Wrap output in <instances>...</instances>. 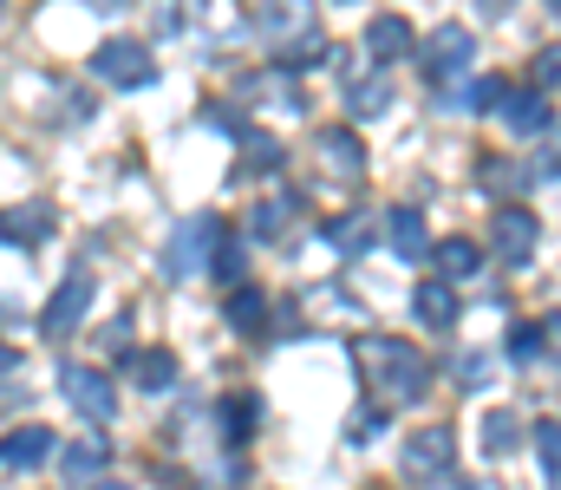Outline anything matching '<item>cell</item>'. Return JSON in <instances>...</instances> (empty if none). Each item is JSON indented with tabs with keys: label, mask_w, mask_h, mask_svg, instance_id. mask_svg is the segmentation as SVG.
Wrapping results in <instances>:
<instances>
[{
	"label": "cell",
	"mask_w": 561,
	"mask_h": 490,
	"mask_svg": "<svg viewBox=\"0 0 561 490\" xmlns=\"http://www.w3.org/2000/svg\"><path fill=\"white\" fill-rule=\"evenodd\" d=\"M353 360L366 366V379H373V392H379L386 406H412V399H424V386H431V360H424L412 340L359 333V340H353Z\"/></svg>",
	"instance_id": "1"
},
{
	"label": "cell",
	"mask_w": 561,
	"mask_h": 490,
	"mask_svg": "<svg viewBox=\"0 0 561 490\" xmlns=\"http://www.w3.org/2000/svg\"><path fill=\"white\" fill-rule=\"evenodd\" d=\"M222 216H190V223H176V236H170V249H163V275L170 282H183V275H209V262H216V242H222Z\"/></svg>",
	"instance_id": "2"
},
{
	"label": "cell",
	"mask_w": 561,
	"mask_h": 490,
	"mask_svg": "<svg viewBox=\"0 0 561 490\" xmlns=\"http://www.w3.org/2000/svg\"><path fill=\"white\" fill-rule=\"evenodd\" d=\"M92 295H99V282H92V269H72L59 288H53V301L39 308V333L46 340H66L72 327L85 321V308H92Z\"/></svg>",
	"instance_id": "3"
},
{
	"label": "cell",
	"mask_w": 561,
	"mask_h": 490,
	"mask_svg": "<svg viewBox=\"0 0 561 490\" xmlns=\"http://www.w3.org/2000/svg\"><path fill=\"white\" fill-rule=\"evenodd\" d=\"M536 242H542V223H536L523 203H503L496 223H490V249H496V262H503V269H523V262L536 255Z\"/></svg>",
	"instance_id": "4"
},
{
	"label": "cell",
	"mask_w": 561,
	"mask_h": 490,
	"mask_svg": "<svg viewBox=\"0 0 561 490\" xmlns=\"http://www.w3.org/2000/svg\"><path fill=\"white\" fill-rule=\"evenodd\" d=\"M399 458H405V471H412L419 485H437V478H450V465H457V438H450V425H419Z\"/></svg>",
	"instance_id": "5"
},
{
	"label": "cell",
	"mask_w": 561,
	"mask_h": 490,
	"mask_svg": "<svg viewBox=\"0 0 561 490\" xmlns=\"http://www.w3.org/2000/svg\"><path fill=\"white\" fill-rule=\"evenodd\" d=\"M59 392H66L92 425H112V419H118V386H112L105 373H92V366H66V373H59Z\"/></svg>",
	"instance_id": "6"
},
{
	"label": "cell",
	"mask_w": 561,
	"mask_h": 490,
	"mask_svg": "<svg viewBox=\"0 0 561 490\" xmlns=\"http://www.w3.org/2000/svg\"><path fill=\"white\" fill-rule=\"evenodd\" d=\"M92 72H99L105 86H131V92L157 79V66H150V53H144L138 39H125V33H118V39H105V46L92 53Z\"/></svg>",
	"instance_id": "7"
},
{
	"label": "cell",
	"mask_w": 561,
	"mask_h": 490,
	"mask_svg": "<svg viewBox=\"0 0 561 490\" xmlns=\"http://www.w3.org/2000/svg\"><path fill=\"white\" fill-rule=\"evenodd\" d=\"M313 158H320V170H327L333 183H359V176H366V145H359L346 125H327V132L313 138Z\"/></svg>",
	"instance_id": "8"
},
{
	"label": "cell",
	"mask_w": 561,
	"mask_h": 490,
	"mask_svg": "<svg viewBox=\"0 0 561 490\" xmlns=\"http://www.w3.org/2000/svg\"><path fill=\"white\" fill-rule=\"evenodd\" d=\"M470 53H477L470 26H437V33L424 39V72H431V79H457V72H470Z\"/></svg>",
	"instance_id": "9"
},
{
	"label": "cell",
	"mask_w": 561,
	"mask_h": 490,
	"mask_svg": "<svg viewBox=\"0 0 561 490\" xmlns=\"http://www.w3.org/2000/svg\"><path fill=\"white\" fill-rule=\"evenodd\" d=\"M366 53H373L379 66L405 59V53H412V20H405V13H373V20H366Z\"/></svg>",
	"instance_id": "10"
},
{
	"label": "cell",
	"mask_w": 561,
	"mask_h": 490,
	"mask_svg": "<svg viewBox=\"0 0 561 490\" xmlns=\"http://www.w3.org/2000/svg\"><path fill=\"white\" fill-rule=\"evenodd\" d=\"M46 229H53V209H46V203H13V209H0V242H13V249H39Z\"/></svg>",
	"instance_id": "11"
},
{
	"label": "cell",
	"mask_w": 561,
	"mask_h": 490,
	"mask_svg": "<svg viewBox=\"0 0 561 490\" xmlns=\"http://www.w3.org/2000/svg\"><path fill=\"white\" fill-rule=\"evenodd\" d=\"M39 458H53V432H46V425H13V432L0 438V465H7V471H33Z\"/></svg>",
	"instance_id": "12"
},
{
	"label": "cell",
	"mask_w": 561,
	"mask_h": 490,
	"mask_svg": "<svg viewBox=\"0 0 561 490\" xmlns=\"http://www.w3.org/2000/svg\"><path fill=\"white\" fill-rule=\"evenodd\" d=\"M412 315H419V327H431V333H450V327H457V288H450V282H419Z\"/></svg>",
	"instance_id": "13"
},
{
	"label": "cell",
	"mask_w": 561,
	"mask_h": 490,
	"mask_svg": "<svg viewBox=\"0 0 561 490\" xmlns=\"http://www.w3.org/2000/svg\"><path fill=\"white\" fill-rule=\"evenodd\" d=\"M125 373H131L138 392H170V379H176V353H170V346H138V353L125 360Z\"/></svg>",
	"instance_id": "14"
},
{
	"label": "cell",
	"mask_w": 561,
	"mask_h": 490,
	"mask_svg": "<svg viewBox=\"0 0 561 490\" xmlns=\"http://www.w3.org/2000/svg\"><path fill=\"white\" fill-rule=\"evenodd\" d=\"M496 118H503L510 132H542V125L556 118V105H549V92H516V86H510V92H503V112H496Z\"/></svg>",
	"instance_id": "15"
},
{
	"label": "cell",
	"mask_w": 561,
	"mask_h": 490,
	"mask_svg": "<svg viewBox=\"0 0 561 490\" xmlns=\"http://www.w3.org/2000/svg\"><path fill=\"white\" fill-rule=\"evenodd\" d=\"M431 262H437V282H470V275L483 269V249H477L470 236H450V242L431 249Z\"/></svg>",
	"instance_id": "16"
},
{
	"label": "cell",
	"mask_w": 561,
	"mask_h": 490,
	"mask_svg": "<svg viewBox=\"0 0 561 490\" xmlns=\"http://www.w3.org/2000/svg\"><path fill=\"white\" fill-rule=\"evenodd\" d=\"M105 458H112V445H105V438L92 432V438H72V445L59 452V471L85 485V478H99V471H105Z\"/></svg>",
	"instance_id": "17"
},
{
	"label": "cell",
	"mask_w": 561,
	"mask_h": 490,
	"mask_svg": "<svg viewBox=\"0 0 561 490\" xmlns=\"http://www.w3.org/2000/svg\"><path fill=\"white\" fill-rule=\"evenodd\" d=\"M386 242H392L405 262H424V255H431V236H424V216H419V209H392Z\"/></svg>",
	"instance_id": "18"
},
{
	"label": "cell",
	"mask_w": 561,
	"mask_h": 490,
	"mask_svg": "<svg viewBox=\"0 0 561 490\" xmlns=\"http://www.w3.org/2000/svg\"><path fill=\"white\" fill-rule=\"evenodd\" d=\"M294 209H300V196H294V190H275L268 203H255V209H249V236L275 242L280 229H287V216H294Z\"/></svg>",
	"instance_id": "19"
},
{
	"label": "cell",
	"mask_w": 561,
	"mask_h": 490,
	"mask_svg": "<svg viewBox=\"0 0 561 490\" xmlns=\"http://www.w3.org/2000/svg\"><path fill=\"white\" fill-rule=\"evenodd\" d=\"M236 145H242V170H262V176L280 170V158H287L275 132H255V125H249V132H236Z\"/></svg>",
	"instance_id": "20"
},
{
	"label": "cell",
	"mask_w": 561,
	"mask_h": 490,
	"mask_svg": "<svg viewBox=\"0 0 561 490\" xmlns=\"http://www.w3.org/2000/svg\"><path fill=\"white\" fill-rule=\"evenodd\" d=\"M262 321H268V295L242 282V288L229 295V327H236V333H262Z\"/></svg>",
	"instance_id": "21"
},
{
	"label": "cell",
	"mask_w": 561,
	"mask_h": 490,
	"mask_svg": "<svg viewBox=\"0 0 561 490\" xmlns=\"http://www.w3.org/2000/svg\"><path fill=\"white\" fill-rule=\"evenodd\" d=\"M516 445H523V419H516L510 406L490 412V419H483V452H490V458H510Z\"/></svg>",
	"instance_id": "22"
},
{
	"label": "cell",
	"mask_w": 561,
	"mask_h": 490,
	"mask_svg": "<svg viewBox=\"0 0 561 490\" xmlns=\"http://www.w3.org/2000/svg\"><path fill=\"white\" fill-rule=\"evenodd\" d=\"M373 236H379V229H373V216H333V223H327V242H333V249H346V255L373 249Z\"/></svg>",
	"instance_id": "23"
},
{
	"label": "cell",
	"mask_w": 561,
	"mask_h": 490,
	"mask_svg": "<svg viewBox=\"0 0 561 490\" xmlns=\"http://www.w3.org/2000/svg\"><path fill=\"white\" fill-rule=\"evenodd\" d=\"M242 269H249V262H242V236H236V229H222L209 275H216V282H229V295H236V288H242Z\"/></svg>",
	"instance_id": "24"
},
{
	"label": "cell",
	"mask_w": 561,
	"mask_h": 490,
	"mask_svg": "<svg viewBox=\"0 0 561 490\" xmlns=\"http://www.w3.org/2000/svg\"><path fill=\"white\" fill-rule=\"evenodd\" d=\"M529 438H536V452H542V471H549V485L561 490V419H542Z\"/></svg>",
	"instance_id": "25"
},
{
	"label": "cell",
	"mask_w": 561,
	"mask_h": 490,
	"mask_svg": "<svg viewBox=\"0 0 561 490\" xmlns=\"http://www.w3.org/2000/svg\"><path fill=\"white\" fill-rule=\"evenodd\" d=\"M346 105H353V112H359V118H379V112H386V105H392V79H359V86H353V99H346Z\"/></svg>",
	"instance_id": "26"
},
{
	"label": "cell",
	"mask_w": 561,
	"mask_h": 490,
	"mask_svg": "<svg viewBox=\"0 0 561 490\" xmlns=\"http://www.w3.org/2000/svg\"><path fill=\"white\" fill-rule=\"evenodd\" d=\"M249 432H255V399L229 392L222 399V438H249Z\"/></svg>",
	"instance_id": "27"
},
{
	"label": "cell",
	"mask_w": 561,
	"mask_h": 490,
	"mask_svg": "<svg viewBox=\"0 0 561 490\" xmlns=\"http://www.w3.org/2000/svg\"><path fill=\"white\" fill-rule=\"evenodd\" d=\"M542 340H549V327L523 321V327H516V333H510V360H516V366H529V360L542 353Z\"/></svg>",
	"instance_id": "28"
},
{
	"label": "cell",
	"mask_w": 561,
	"mask_h": 490,
	"mask_svg": "<svg viewBox=\"0 0 561 490\" xmlns=\"http://www.w3.org/2000/svg\"><path fill=\"white\" fill-rule=\"evenodd\" d=\"M503 92H510L503 79H477V86L463 92V105H477V112H490V105H503Z\"/></svg>",
	"instance_id": "29"
},
{
	"label": "cell",
	"mask_w": 561,
	"mask_h": 490,
	"mask_svg": "<svg viewBox=\"0 0 561 490\" xmlns=\"http://www.w3.org/2000/svg\"><path fill=\"white\" fill-rule=\"evenodd\" d=\"M386 432V406H359L353 412V438H379Z\"/></svg>",
	"instance_id": "30"
},
{
	"label": "cell",
	"mask_w": 561,
	"mask_h": 490,
	"mask_svg": "<svg viewBox=\"0 0 561 490\" xmlns=\"http://www.w3.org/2000/svg\"><path fill=\"white\" fill-rule=\"evenodd\" d=\"M457 379H463V386L477 392V386L490 379V353H463V366H457Z\"/></svg>",
	"instance_id": "31"
},
{
	"label": "cell",
	"mask_w": 561,
	"mask_h": 490,
	"mask_svg": "<svg viewBox=\"0 0 561 490\" xmlns=\"http://www.w3.org/2000/svg\"><path fill=\"white\" fill-rule=\"evenodd\" d=\"M536 86H542V92L556 86V92H561V46H549V53L536 59Z\"/></svg>",
	"instance_id": "32"
},
{
	"label": "cell",
	"mask_w": 561,
	"mask_h": 490,
	"mask_svg": "<svg viewBox=\"0 0 561 490\" xmlns=\"http://www.w3.org/2000/svg\"><path fill=\"white\" fill-rule=\"evenodd\" d=\"M13 366H20V353H13V346L0 340V373H13Z\"/></svg>",
	"instance_id": "33"
},
{
	"label": "cell",
	"mask_w": 561,
	"mask_h": 490,
	"mask_svg": "<svg viewBox=\"0 0 561 490\" xmlns=\"http://www.w3.org/2000/svg\"><path fill=\"white\" fill-rule=\"evenodd\" d=\"M92 490H138V485H125V478H99Z\"/></svg>",
	"instance_id": "34"
},
{
	"label": "cell",
	"mask_w": 561,
	"mask_h": 490,
	"mask_svg": "<svg viewBox=\"0 0 561 490\" xmlns=\"http://www.w3.org/2000/svg\"><path fill=\"white\" fill-rule=\"evenodd\" d=\"M470 490H496V485H490V478H483V485H470Z\"/></svg>",
	"instance_id": "35"
},
{
	"label": "cell",
	"mask_w": 561,
	"mask_h": 490,
	"mask_svg": "<svg viewBox=\"0 0 561 490\" xmlns=\"http://www.w3.org/2000/svg\"><path fill=\"white\" fill-rule=\"evenodd\" d=\"M556 20H561V0H556Z\"/></svg>",
	"instance_id": "36"
}]
</instances>
